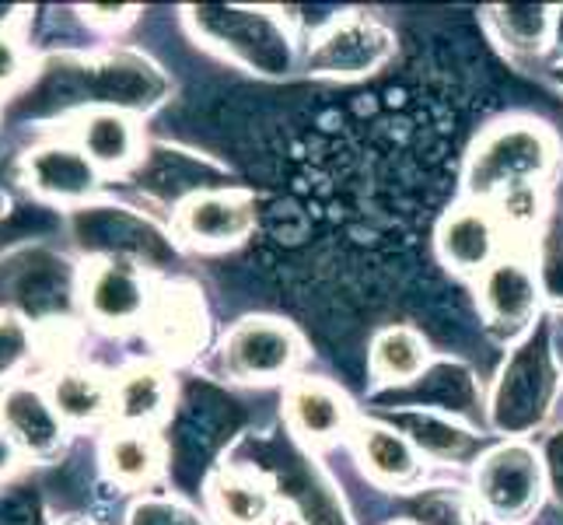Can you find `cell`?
I'll return each instance as SVG.
<instances>
[{"instance_id":"1","label":"cell","mask_w":563,"mask_h":525,"mask_svg":"<svg viewBox=\"0 0 563 525\" xmlns=\"http://www.w3.org/2000/svg\"><path fill=\"white\" fill-rule=\"evenodd\" d=\"M556 165V133L539 120H504L479 133L465 162V193L487 204L500 221L515 204L536 207V189Z\"/></svg>"},{"instance_id":"2","label":"cell","mask_w":563,"mask_h":525,"mask_svg":"<svg viewBox=\"0 0 563 525\" xmlns=\"http://www.w3.org/2000/svg\"><path fill=\"white\" fill-rule=\"evenodd\" d=\"M186 22L192 25L207 46L221 50L231 61H239L263 74H287L290 67V39L287 29L269 11L245 8H189Z\"/></svg>"},{"instance_id":"3","label":"cell","mask_w":563,"mask_h":525,"mask_svg":"<svg viewBox=\"0 0 563 525\" xmlns=\"http://www.w3.org/2000/svg\"><path fill=\"white\" fill-rule=\"evenodd\" d=\"M542 491H547L542 459L526 441L500 445L476 466V501L500 525L526 522L539 508Z\"/></svg>"},{"instance_id":"4","label":"cell","mask_w":563,"mask_h":525,"mask_svg":"<svg viewBox=\"0 0 563 525\" xmlns=\"http://www.w3.org/2000/svg\"><path fill=\"white\" fill-rule=\"evenodd\" d=\"M301 337L280 319H242L221 343V372L231 382H280L301 361Z\"/></svg>"},{"instance_id":"5","label":"cell","mask_w":563,"mask_h":525,"mask_svg":"<svg viewBox=\"0 0 563 525\" xmlns=\"http://www.w3.org/2000/svg\"><path fill=\"white\" fill-rule=\"evenodd\" d=\"M396 50V39L385 25L364 14H340L308 53V74L336 77V81H357L375 74Z\"/></svg>"},{"instance_id":"6","label":"cell","mask_w":563,"mask_h":525,"mask_svg":"<svg viewBox=\"0 0 563 525\" xmlns=\"http://www.w3.org/2000/svg\"><path fill=\"white\" fill-rule=\"evenodd\" d=\"M542 277L539 266L515 256V252H504L500 260H494L483 274L476 277V298H479V313L497 333H521L529 329L532 319L542 308Z\"/></svg>"},{"instance_id":"7","label":"cell","mask_w":563,"mask_h":525,"mask_svg":"<svg viewBox=\"0 0 563 525\" xmlns=\"http://www.w3.org/2000/svg\"><path fill=\"white\" fill-rule=\"evenodd\" d=\"M504 221L500 214L479 200L455 204L438 225V260L462 277H479L504 252Z\"/></svg>"},{"instance_id":"8","label":"cell","mask_w":563,"mask_h":525,"mask_svg":"<svg viewBox=\"0 0 563 525\" xmlns=\"http://www.w3.org/2000/svg\"><path fill=\"white\" fill-rule=\"evenodd\" d=\"M151 295L141 266L126 256H102L81 270V305L102 326H133L147 319Z\"/></svg>"},{"instance_id":"9","label":"cell","mask_w":563,"mask_h":525,"mask_svg":"<svg viewBox=\"0 0 563 525\" xmlns=\"http://www.w3.org/2000/svg\"><path fill=\"white\" fill-rule=\"evenodd\" d=\"M176 228L197 249H231L256 228V204L235 189H200L176 210Z\"/></svg>"},{"instance_id":"10","label":"cell","mask_w":563,"mask_h":525,"mask_svg":"<svg viewBox=\"0 0 563 525\" xmlns=\"http://www.w3.org/2000/svg\"><path fill=\"white\" fill-rule=\"evenodd\" d=\"M25 186L49 204H81L99 189V168L70 141H49L25 154Z\"/></svg>"},{"instance_id":"11","label":"cell","mask_w":563,"mask_h":525,"mask_svg":"<svg viewBox=\"0 0 563 525\" xmlns=\"http://www.w3.org/2000/svg\"><path fill=\"white\" fill-rule=\"evenodd\" d=\"M284 417L290 431L308 445L346 438L354 427V406L340 385L325 379H295L284 393Z\"/></svg>"},{"instance_id":"12","label":"cell","mask_w":563,"mask_h":525,"mask_svg":"<svg viewBox=\"0 0 563 525\" xmlns=\"http://www.w3.org/2000/svg\"><path fill=\"white\" fill-rule=\"evenodd\" d=\"M0 427L22 449V456L49 459L64 445V420L53 411L49 396L38 385L14 382L0 396Z\"/></svg>"},{"instance_id":"13","label":"cell","mask_w":563,"mask_h":525,"mask_svg":"<svg viewBox=\"0 0 563 525\" xmlns=\"http://www.w3.org/2000/svg\"><path fill=\"white\" fill-rule=\"evenodd\" d=\"M74 144L99 172H123L141 158V130L123 109L95 106L74 120Z\"/></svg>"},{"instance_id":"14","label":"cell","mask_w":563,"mask_h":525,"mask_svg":"<svg viewBox=\"0 0 563 525\" xmlns=\"http://www.w3.org/2000/svg\"><path fill=\"white\" fill-rule=\"evenodd\" d=\"M354 449H357V459L364 462V470L378 483H385V488H410L423 470L417 441L388 424H375V420L357 424Z\"/></svg>"},{"instance_id":"15","label":"cell","mask_w":563,"mask_h":525,"mask_svg":"<svg viewBox=\"0 0 563 525\" xmlns=\"http://www.w3.org/2000/svg\"><path fill=\"white\" fill-rule=\"evenodd\" d=\"M207 501L221 525H277L274 491L245 470H221L210 480Z\"/></svg>"},{"instance_id":"16","label":"cell","mask_w":563,"mask_h":525,"mask_svg":"<svg viewBox=\"0 0 563 525\" xmlns=\"http://www.w3.org/2000/svg\"><path fill=\"white\" fill-rule=\"evenodd\" d=\"M144 322H147V337L154 340V347H162L168 358L197 354L207 337L203 305L200 298H192L189 291H165L162 298H154Z\"/></svg>"},{"instance_id":"17","label":"cell","mask_w":563,"mask_h":525,"mask_svg":"<svg viewBox=\"0 0 563 525\" xmlns=\"http://www.w3.org/2000/svg\"><path fill=\"white\" fill-rule=\"evenodd\" d=\"M46 396L64 424H99L112 414V382L95 368H60Z\"/></svg>"},{"instance_id":"18","label":"cell","mask_w":563,"mask_h":525,"mask_svg":"<svg viewBox=\"0 0 563 525\" xmlns=\"http://www.w3.org/2000/svg\"><path fill=\"white\" fill-rule=\"evenodd\" d=\"M172 400V382L151 364H133L112 382V417L123 427H151Z\"/></svg>"},{"instance_id":"19","label":"cell","mask_w":563,"mask_h":525,"mask_svg":"<svg viewBox=\"0 0 563 525\" xmlns=\"http://www.w3.org/2000/svg\"><path fill=\"white\" fill-rule=\"evenodd\" d=\"M487 25L511 56H539L553 46L556 8L547 4H500L487 11Z\"/></svg>"},{"instance_id":"20","label":"cell","mask_w":563,"mask_h":525,"mask_svg":"<svg viewBox=\"0 0 563 525\" xmlns=\"http://www.w3.org/2000/svg\"><path fill=\"white\" fill-rule=\"evenodd\" d=\"M431 350L410 326H388L372 343V375L382 385H410L427 372Z\"/></svg>"},{"instance_id":"21","label":"cell","mask_w":563,"mask_h":525,"mask_svg":"<svg viewBox=\"0 0 563 525\" xmlns=\"http://www.w3.org/2000/svg\"><path fill=\"white\" fill-rule=\"evenodd\" d=\"M102 462L115 483L141 488L162 470V445L151 427H120L106 438Z\"/></svg>"},{"instance_id":"22","label":"cell","mask_w":563,"mask_h":525,"mask_svg":"<svg viewBox=\"0 0 563 525\" xmlns=\"http://www.w3.org/2000/svg\"><path fill=\"white\" fill-rule=\"evenodd\" d=\"M32 354H35L32 326L14 313H0V385H14L18 372L32 361Z\"/></svg>"},{"instance_id":"23","label":"cell","mask_w":563,"mask_h":525,"mask_svg":"<svg viewBox=\"0 0 563 525\" xmlns=\"http://www.w3.org/2000/svg\"><path fill=\"white\" fill-rule=\"evenodd\" d=\"M130 525H200V522L192 512L179 508L172 501H144L133 508Z\"/></svg>"},{"instance_id":"24","label":"cell","mask_w":563,"mask_h":525,"mask_svg":"<svg viewBox=\"0 0 563 525\" xmlns=\"http://www.w3.org/2000/svg\"><path fill=\"white\" fill-rule=\"evenodd\" d=\"M29 74V53L11 32H0V91L14 88Z\"/></svg>"},{"instance_id":"25","label":"cell","mask_w":563,"mask_h":525,"mask_svg":"<svg viewBox=\"0 0 563 525\" xmlns=\"http://www.w3.org/2000/svg\"><path fill=\"white\" fill-rule=\"evenodd\" d=\"M81 14L91 25H123L133 18V8H85Z\"/></svg>"},{"instance_id":"26","label":"cell","mask_w":563,"mask_h":525,"mask_svg":"<svg viewBox=\"0 0 563 525\" xmlns=\"http://www.w3.org/2000/svg\"><path fill=\"white\" fill-rule=\"evenodd\" d=\"M18 462H22V449H18L11 435L0 427V480H8L18 470Z\"/></svg>"},{"instance_id":"27","label":"cell","mask_w":563,"mask_h":525,"mask_svg":"<svg viewBox=\"0 0 563 525\" xmlns=\"http://www.w3.org/2000/svg\"><path fill=\"white\" fill-rule=\"evenodd\" d=\"M553 46L563 56V8H556V29H553Z\"/></svg>"},{"instance_id":"28","label":"cell","mask_w":563,"mask_h":525,"mask_svg":"<svg viewBox=\"0 0 563 525\" xmlns=\"http://www.w3.org/2000/svg\"><path fill=\"white\" fill-rule=\"evenodd\" d=\"M277 525H301L298 518H284V522H277Z\"/></svg>"},{"instance_id":"29","label":"cell","mask_w":563,"mask_h":525,"mask_svg":"<svg viewBox=\"0 0 563 525\" xmlns=\"http://www.w3.org/2000/svg\"><path fill=\"white\" fill-rule=\"evenodd\" d=\"M556 81H560V85H563V67H560V70H556Z\"/></svg>"},{"instance_id":"30","label":"cell","mask_w":563,"mask_h":525,"mask_svg":"<svg viewBox=\"0 0 563 525\" xmlns=\"http://www.w3.org/2000/svg\"><path fill=\"white\" fill-rule=\"evenodd\" d=\"M393 525H417V522H393Z\"/></svg>"}]
</instances>
